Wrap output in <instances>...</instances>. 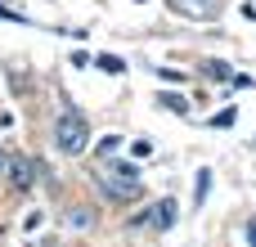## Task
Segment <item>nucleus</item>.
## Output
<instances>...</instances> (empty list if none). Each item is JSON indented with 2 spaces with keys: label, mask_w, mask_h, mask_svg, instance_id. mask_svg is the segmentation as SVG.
<instances>
[{
  "label": "nucleus",
  "mask_w": 256,
  "mask_h": 247,
  "mask_svg": "<svg viewBox=\"0 0 256 247\" xmlns=\"http://www.w3.org/2000/svg\"><path fill=\"white\" fill-rule=\"evenodd\" d=\"M36 176H40V166L32 162V158H9V166H4V180H9V189H18V194H27L32 184H36Z\"/></svg>",
  "instance_id": "obj_3"
},
{
  "label": "nucleus",
  "mask_w": 256,
  "mask_h": 247,
  "mask_svg": "<svg viewBox=\"0 0 256 247\" xmlns=\"http://www.w3.org/2000/svg\"><path fill=\"white\" fill-rule=\"evenodd\" d=\"M176 220H180V207H176L171 198H162V202L148 207V225H153V230H176Z\"/></svg>",
  "instance_id": "obj_4"
},
{
  "label": "nucleus",
  "mask_w": 256,
  "mask_h": 247,
  "mask_svg": "<svg viewBox=\"0 0 256 247\" xmlns=\"http://www.w3.org/2000/svg\"><path fill=\"white\" fill-rule=\"evenodd\" d=\"M4 166H9V153H4V148H0V176H4Z\"/></svg>",
  "instance_id": "obj_13"
},
{
  "label": "nucleus",
  "mask_w": 256,
  "mask_h": 247,
  "mask_svg": "<svg viewBox=\"0 0 256 247\" xmlns=\"http://www.w3.org/2000/svg\"><path fill=\"white\" fill-rule=\"evenodd\" d=\"M212 126H220V130H225V126H234V112H216V117H212Z\"/></svg>",
  "instance_id": "obj_12"
},
{
  "label": "nucleus",
  "mask_w": 256,
  "mask_h": 247,
  "mask_svg": "<svg viewBox=\"0 0 256 247\" xmlns=\"http://www.w3.org/2000/svg\"><path fill=\"white\" fill-rule=\"evenodd\" d=\"M202 68H207V72H212L216 81H234V72H230L225 63H216V58H212V63H202Z\"/></svg>",
  "instance_id": "obj_10"
},
{
  "label": "nucleus",
  "mask_w": 256,
  "mask_h": 247,
  "mask_svg": "<svg viewBox=\"0 0 256 247\" xmlns=\"http://www.w3.org/2000/svg\"><path fill=\"white\" fill-rule=\"evenodd\" d=\"M99 189L112 198V202H135L140 194H144V180H140V171L135 166H126V162H108L99 176Z\"/></svg>",
  "instance_id": "obj_2"
},
{
  "label": "nucleus",
  "mask_w": 256,
  "mask_h": 247,
  "mask_svg": "<svg viewBox=\"0 0 256 247\" xmlns=\"http://www.w3.org/2000/svg\"><path fill=\"white\" fill-rule=\"evenodd\" d=\"M117 148H122V135H104V140H99V153H104V158H112Z\"/></svg>",
  "instance_id": "obj_11"
},
{
  "label": "nucleus",
  "mask_w": 256,
  "mask_h": 247,
  "mask_svg": "<svg viewBox=\"0 0 256 247\" xmlns=\"http://www.w3.org/2000/svg\"><path fill=\"white\" fill-rule=\"evenodd\" d=\"M248 238H252V243H256V220H248Z\"/></svg>",
  "instance_id": "obj_14"
},
{
  "label": "nucleus",
  "mask_w": 256,
  "mask_h": 247,
  "mask_svg": "<svg viewBox=\"0 0 256 247\" xmlns=\"http://www.w3.org/2000/svg\"><path fill=\"white\" fill-rule=\"evenodd\" d=\"M158 104H162V108H171L176 117H189V99H184V94H162Z\"/></svg>",
  "instance_id": "obj_6"
},
{
  "label": "nucleus",
  "mask_w": 256,
  "mask_h": 247,
  "mask_svg": "<svg viewBox=\"0 0 256 247\" xmlns=\"http://www.w3.org/2000/svg\"><path fill=\"white\" fill-rule=\"evenodd\" d=\"M90 220H94V216H90L86 207H72V212H68V225H72V230H90Z\"/></svg>",
  "instance_id": "obj_7"
},
{
  "label": "nucleus",
  "mask_w": 256,
  "mask_h": 247,
  "mask_svg": "<svg viewBox=\"0 0 256 247\" xmlns=\"http://www.w3.org/2000/svg\"><path fill=\"white\" fill-rule=\"evenodd\" d=\"M94 68H99V72H108V76H117V72H126V63H122L117 54H99V58H94Z\"/></svg>",
  "instance_id": "obj_5"
},
{
  "label": "nucleus",
  "mask_w": 256,
  "mask_h": 247,
  "mask_svg": "<svg viewBox=\"0 0 256 247\" xmlns=\"http://www.w3.org/2000/svg\"><path fill=\"white\" fill-rule=\"evenodd\" d=\"M207 194H212V171H198V184H194V198L202 202Z\"/></svg>",
  "instance_id": "obj_9"
},
{
  "label": "nucleus",
  "mask_w": 256,
  "mask_h": 247,
  "mask_svg": "<svg viewBox=\"0 0 256 247\" xmlns=\"http://www.w3.org/2000/svg\"><path fill=\"white\" fill-rule=\"evenodd\" d=\"M54 148L68 153V158H81L90 148V122L76 112V108H63L54 117Z\"/></svg>",
  "instance_id": "obj_1"
},
{
  "label": "nucleus",
  "mask_w": 256,
  "mask_h": 247,
  "mask_svg": "<svg viewBox=\"0 0 256 247\" xmlns=\"http://www.w3.org/2000/svg\"><path fill=\"white\" fill-rule=\"evenodd\" d=\"M180 4H184L189 14H207V18L216 14V0H180Z\"/></svg>",
  "instance_id": "obj_8"
}]
</instances>
